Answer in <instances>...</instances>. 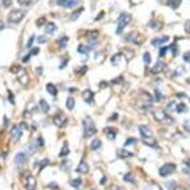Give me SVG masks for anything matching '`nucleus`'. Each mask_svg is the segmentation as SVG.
Wrapping results in <instances>:
<instances>
[{
	"instance_id": "1",
	"label": "nucleus",
	"mask_w": 190,
	"mask_h": 190,
	"mask_svg": "<svg viewBox=\"0 0 190 190\" xmlns=\"http://www.w3.org/2000/svg\"><path fill=\"white\" fill-rule=\"evenodd\" d=\"M153 101H154V98L148 92H140V95L138 96V100H136V108L141 113H146L153 108Z\"/></svg>"
},
{
	"instance_id": "2",
	"label": "nucleus",
	"mask_w": 190,
	"mask_h": 190,
	"mask_svg": "<svg viewBox=\"0 0 190 190\" xmlns=\"http://www.w3.org/2000/svg\"><path fill=\"white\" fill-rule=\"evenodd\" d=\"M83 129H84V138L88 139V138H92L93 135H95L96 133V126H95L94 121L90 116H85L83 119Z\"/></svg>"
},
{
	"instance_id": "3",
	"label": "nucleus",
	"mask_w": 190,
	"mask_h": 190,
	"mask_svg": "<svg viewBox=\"0 0 190 190\" xmlns=\"http://www.w3.org/2000/svg\"><path fill=\"white\" fill-rule=\"evenodd\" d=\"M153 115H154V119H155L156 121L161 123V124L172 125V124L174 123V119H173L170 115H168L164 110H155V111L153 113Z\"/></svg>"
},
{
	"instance_id": "4",
	"label": "nucleus",
	"mask_w": 190,
	"mask_h": 190,
	"mask_svg": "<svg viewBox=\"0 0 190 190\" xmlns=\"http://www.w3.org/2000/svg\"><path fill=\"white\" fill-rule=\"evenodd\" d=\"M25 16V11L21 9H13L8 15V21L10 24H19Z\"/></svg>"
},
{
	"instance_id": "5",
	"label": "nucleus",
	"mask_w": 190,
	"mask_h": 190,
	"mask_svg": "<svg viewBox=\"0 0 190 190\" xmlns=\"http://www.w3.org/2000/svg\"><path fill=\"white\" fill-rule=\"evenodd\" d=\"M131 21V15L128 14V13H123L119 15L118 18V26H116V33L120 34L123 31V29Z\"/></svg>"
},
{
	"instance_id": "6",
	"label": "nucleus",
	"mask_w": 190,
	"mask_h": 190,
	"mask_svg": "<svg viewBox=\"0 0 190 190\" xmlns=\"http://www.w3.org/2000/svg\"><path fill=\"white\" fill-rule=\"evenodd\" d=\"M11 71H13V73H15V75H16L18 80H19L23 85H26V84L29 83V75H28V73H26L23 68H20V66H15V68H11Z\"/></svg>"
},
{
	"instance_id": "7",
	"label": "nucleus",
	"mask_w": 190,
	"mask_h": 190,
	"mask_svg": "<svg viewBox=\"0 0 190 190\" xmlns=\"http://www.w3.org/2000/svg\"><path fill=\"white\" fill-rule=\"evenodd\" d=\"M175 170H177V165L174 163H166V164H164L163 166L159 168V175L165 178V177L172 175Z\"/></svg>"
},
{
	"instance_id": "8",
	"label": "nucleus",
	"mask_w": 190,
	"mask_h": 190,
	"mask_svg": "<svg viewBox=\"0 0 190 190\" xmlns=\"http://www.w3.org/2000/svg\"><path fill=\"white\" fill-rule=\"evenodd\" d=\"M125 40L129 41V43H133L135 45H141L143 41H144V38L139 33H131V34H128L125 36Z\"/></svg>"
},
{
	"instance_id": "9",
	"label": "nucleus",
	"mask_w": 190,
	"mask_h": 190,
	"mask_svg": "<svg viewBox=\"0 0 190 190\" xmlns=\"http://www.w3.org/2000/svg\"><path fill=\"white\" fill-rule=\"evenodd\" d=\"M53 121H54V124H55L56 126L63 128V126H65V125H66V123H68V118H66L65 115H63V114H60V113H59V114L54 115Z\"/></svg>"
},
{
	"instance_id": "10",
	"label": "nucleus",
	"mask_w": 190,
	"mask_h": 190,
	"mask_svg": "<svg viewBox=\"0 0 190 190\" xmlns=\"http://www.w3.org/2000/svg\"><path fill=\"white\" fill-rule=\"evenodd\" d=\"M10 135H11V139H13V140L18 141V140L21 138V135H23V128H21V125H14V126L11 128Z\"/></svg>"
},
{
	"instance_id": "11",
	"label": "nucleus",
	"mask_w": 190,
	"mask_h": 190,
	"mask_svg": "<svg viewBox=\"0 0 190 190\" xmlns=\"http://www.w3.org/2000/svg\"><path fill=\"white\" fill-rule=\"evenodd\" d=\"M79 3H80V0H58V1H56V4H58L59 6L68 8V9L77 8Z\"/></svg>"
},
{
	"instance_id": "12",
	"label": "nucleus",
	"mask_w": 190,
	"mask_h": 190,
	"mask_svg": "<svg viewBox=\"0 0 190 190\" xmlns=\"http://www.w3.org/2000/svg\"><path fill=\"white\" fill-rule=\"evenodd\" d=\"M25 188H26V190L36 189V179L33 175H30V174L25 178Z\"/></svg>"
},
{
	"instance_id": "13",
	"label": "nucleus",
	"mask_w": 190,
	"mask_h": 190,
	"mask_svg": "<svg viewBox=\"0 0 190 190\" xmlns=\"http://www.w3.org/2000/svg\"><path fill=\"white\" fill-rule=\"evenodd\" d=\"M166 68V64L164 61H158L153 68H151V74H160L165 70Z\"/></svg>"
},
{
	"instance_id": "14",
	"label": "nucleus",
	"mask_w": 190,
	"mask_h": 190,
	"mask_svg": "<svg viewBox=\"0 0 190 190\" xmlns=\"http://www.w3.org/2000/svg\"><path fill=\"white\" fill-rule=\"evenodd\" d=\"M143 143L150 148H155V149H159V144L158 141L154 139V136H148V138H141Z\"/></svg>"
},
{
	"instance_id": "15",
	"label": "nucleus",
	"mask_w": 190,
	"mask_h": 190,
	"mask_svg": "<svg viewBox=\"0 0 190 190\" xmlns=\"http://www.w3.org/2000/svg\"><path fill=\"white\" fill-rule=\"evenodd\" d=\"M83 99H84L85 103L93 105V104H94V94H93V92H92L90 89L84 90V92H83Z\"/></svg>"
},
{
	"instance_id": "16",
	"label": "nucleus",
	"mask_w": 190,
	"mask_h": 190,
	"mask_svg": "<svg viewBox=\"0 0 190 190\" xmlns=\"http://www.w3.org/2000/svg\"><path fill=\"white\" fill-rule=\"evenodd\" d=\"M26 161H28V155L25 153H18L15 155V163L18 164V166H21Z\"/></svg>"
},
{
	"instance_id": "17",
	"label": "nucleus",
	"mask_w": 190,
	"mask_h": 190,
	"mask_svg": "<svg viewBox=\"0 0 190 190\" xmlns=\"http://www.w3.org/2000/svg\"><path fill=\"white\" fill-rule=\"evenodd\" d=\"M139 131H140V135L141 138H148V136H153V131L149 126L146 125H140L139 126Z\"/></svg>"
},
{
	"instance_id": "18",
	"label": "nucleus",
	"mask_w": 190,
	"mask_h": 190,
	"mask_svg": "<svg viewBox=\"0 0 190 190\" xmlns=\"http://www.w3.org/2000/svg\"><path fill=\"white\" fill-rule=\"evenodd\" d=\"M104 134L106 135V138L109 140H114L116 138V130L111 126H108V128H104Z\"/></svg>"
},
{
	"instance_id": "19",
	"label": "nucleus",
	"mask_w": 190,
	"mask_h": 190,
	"mask_svg": "<svg viewBox=\"0 0 190 190\" xmlns=\"http://www.w3.org/2000/svg\"><path fill=\"white\" fill-rule=\"evenodd\" d=\"M166 41H169V36H161V38H155L151 40V45L155 48V46H160V45H164Z\"/></svg>"
},
{
	"instance_id": "20",
	"label": "nucleus",
	"mask_w": 190,
	"mask_h": 190,
	"mask_svg": "<svg viewBox=\"0 0 190 190\" xmlns=\"http://www.w3.org/2000/svg\"><path fill=\"white\" fill-rule=\"evenodd\" d=\"M78 172L82 173V174H87V173L89 172V165H88V163H87L85 160H82V161L79 163V165H78Z\"/></svg>"
},
{
	"instance_id": "21",
	"label": "nucleus",
	"mask_w": 190,
	"mask_h": 190,
	"mask_svg": "<svg viewBox=\"0 0 190 190\" xmlns=\"http://www.w3.org/2000/svg\"><path fill=\"white\" fill-rule=\"evenodd\" d=\"M46 92L51 95V96H56V94H58V89H56V87H55L54 84H51V83L46 84Z\"/></svg>"
},
{
	"instance_id": "22",
	"label": "nucleus",
	"mask_w": 190,
	"mask_h": 190,
	"mask_svg": "<svg viewBox=\"0 0 190 190\" xmlns=\"http://www.w3.org/2000/svg\"><path fill=\"white\" fill-rule=\"evenodd\" d=\"M118 155H119V158L125 159V158H131V156H133V153H130V151H128V150H125V149H119V150H118Z\"/></svg>"
},
{
	"instance_id": "23",
	"label": "nucleus",
	"mask_w": 190,
	"mask_h": 190,
	"mask_svg": "<svg viewBox=\"0 0 190 190\" xmlns=\"http://www.w3.org/2000/svg\"><path fill=\"white\" fill-rule=\"evenodd\" d=\"M90 46L89 45H84V44H80L79 46H78V51L80 53V54H83V55H87L89 51H90Z\"/></svg>"
},
{
	"instance_id": "24",
	"label": "nucleus",
	"mask_w": 190,
	"mask_h": 190,
	"mask_svg": "<svg viewBox=\"0 0 190 190\" xmlns=\"http://www.w3.org/2000/svg\"><path fill=\"white\" fill-rule=\"evenodd\" d=\"M55 30H56V25L54 23H48L45 25V33L46 34H53Z\"/></svg>"
},
{
	"instance_id": "25",
	"label": "nucleus",
	"mask_w": 190,
	"mask_h": 190,
	"mask_svg": "<svg viewBox=\"0 0 190 190\" xmlns=\"http://www.w3.org/2000/svg\"><path fill=\"white\" fill-rule=\"evenodd\" d=\"M39 106H40L41 111H44V113H48V111L50 110V106H49L48 101H46V100H44V99H41V100H40V103H39Z\"/></svg>"
},
{
	"instance_id": "26",
	"label": "nucleus",
	"mask_w": 190,
	"mask_h": 190,
	"mask_svg": "<svg viewBox=\"0 0 190 190\" xmlns=\"http://www.w3.org/2000/svg\"><path fill=\"white\" fill-rule=\"evenodd\" d=\"M120 61H121V54H115L111 56V64L114 66H118L120 64Z\"/></svg>"
},
{
	"instance_id": "27",
	"label": "nucleus",
	"mask_w": 190,
	"mask_h": 190,
	"mask_svg": "<svg viewBox=\"0 0 190 190\" xmlns=\"http://www.w3.org/2000/svg\"><path fill=\"white\" fill-rule=\"evenodd\" d=\"M68 40H69V38H68V36H61V38L58 40V45H59V48H60V49H64V48L66 46V44H68Z\"/></svg>"
},
{
	"instance_id": "28",
	"label": "nucleus",
	"mask_w": 190,
	"mask_h": 190,
	"mask_svg": "<svg viewBox=\"0 0 190 190\" xmlns=\"http://www.w3.org/2000/svg\"><path fill=\"white\" fill-rule=\"evenodd\" d=\"M74 106H75V99H74L73 96H69V98L66 99V108H68L69 110H73Z\"/></svg>"
},
{
	"instance_id": "29",
	"label": "nucleus",
	"mask_w": 190,
	"mask_h": 190,
	"mask_svg": "<svg viewBox=\"0 0 190 190\" xmlns=\"http://www.w3.org/2000/svg\"><path fill=\"white\" fill-rule=\"evenodd\" d=\"M185 71H187V69H185L184 66H178V68L175 69V71H174L173 77H174V78H177V77H180V75H183Z\"/></svg>"
},
{
	"instance_id": "30",
	"label": "nucleus",
	"mask_w": 190,
	"mask_h": 190,
	"mask_svg": "<svg viewBox=\"0 0 190 190\" xmlns=\"http://www.w3.org/2000/svg\"><path fill=\"white\" fill-rule=\"evenodd\" d=\"M166 5H169V6L173 8V9H178L179 5H180V0H168V1H166Z\"/></svg>"
},
{
	"instance_id": "31",
	"label": "nucleus",
	"mask_w": 190,
	"mask_h": 190,
	"mask_svg": "<svg viewBox=\"0 0 190 190\" xmlns=\"http://www.w3.org/2000/svg\"><path fill=\"white\" fill-rule=\"evenodd\" d=\"M188 110V106L184 104V103H180V104H177V110L178 113H185Z\"/></svg>"
},
{
	"instance_id": "32",
	"label": "nucleus",
	"mask_w": 190,
	"mask_h": 190,
	"mask_svg": "<svg viewBox=\"0 0 190 190\" xmlns=\"http://www.w3.org/2000/svg\"><path fill=\"white\" fill-rule=\"evenodd\" d=\"M100 148H101V141H100V139L93 140V143H92V149H93V150H99Z\"/></svg>"
},
{
	"instance_id": "33",
	"label": "nucleus",
	"mask_w": 190,
	"mask_h": 190,
	"mask_svg": "<svg viewBox=\"0 0 190 190\" xmlns=\"http://www.w3.org/2000/svg\"><path fill=\"white\" fill-rule=\"evenodd\" d=\"M123 179H124V182H128V183H135V179H134V175H133V174H130V173H128V174H125V175L123 177Z\"/></svg>"
},
{
	"instance_id": "34",
	"label": "nucleus",
	"mask_w": 190,
	"mask_h": 190,
	"mask_svg": "<svg viewBox=\"0 0 190 190\" xmlns=\"http://www.w3.org/2000/svg\"><path fill=\"white\" fill-rule=\"evenodd\" d=\"M68 154H69V146H68V144H64V146H63V149H61V151H60L59 156L64 158V156H66Z\"/></svg>"
},
{
	"instance_id": "35",
	"label": "nucleus",
	"mask_w": 190,
	"mask_h": 190,
	"mask_svg": "<svg viewBox=\"0 0 190 190\" xmlns=\"http://www.w3.org/2000/svg\"><path fill=\"white\" fill-rule=\"evenodd\" d=\"M82 13H83V8H79V9H78L75 13H73V14H71V16H70V20H77Z\"/></svg>"
},
{
	"instance_id": "36",
	"label": "nucleus",
	"mask_w": 190,
	"mask_h": 190,
	"mask_svg": "<svg viewBox=\"0 0 190 190\" xmlns=\"http://www.w3.org/2000/svg\"><path fill=\"white\" fill-rule=\"evenodd\" d=\"M83 184V182H82V179H74L73 182H71V187L73 188H75V189H78V188H80V185Z\"/></svg>"
},
{
	"instance_id": "37",
	"label": "nucleus",
	"mask_w": 190,
	"mask_h": 190,
	"mask_svg": "<svg viewBox=\"0 0 190 190\" xmlns=\"http://www.w3.org/2000/svg\"><path fill=\"white\" fill-rule=\"evenodd\" d=\"M166 110H169V111H175V110H177V103H175V101H170V103L166 105Z\"/></svg>"
},
{
	"instance_id": "38",
	"label": "nucleus",
	"mask_w": 190,
	"mask_h": 190,
	"mask_svg": "<svg viewBox=\"0 0 190 190\" xmlns=\"http://www.w3.org/2000/svg\"><path fill=\"white\" fill-rule=\"evenodd\" d=\"M124 54H128L126 55V60H130L134 56V51L130 50V49H124Z\"/></svg>"
},
{
	"instance_id": "39",
	"label": "nucleus",
	"mask_w": 190,
	"mask_h": 190,
	"mask_svg": "<svg viewBox=\"0 0 190 190\" xmlns=\"http://www.w3.org/2000/svg\"><path fill=\"white\" fill-rule=\"evenodd\" d=\"M143 60H144V63L145 64H150V61H151V58H150V54L146 51V53H144V55H143Z\"/></svg>"
},
{
	"instance_id": "40",
	"label": "nucleus",
	"mask_w": 190,
	"mask_h": 190,
	"mask_svg": "<svg viewBox=\"0 0 190 190\" xmlns=\"http://www.w3.org/2000/svg\"><path fill=\"white\" fill-rule=\"evenodd\" d=\"M48 164H49V159H43L40 163H38L36 165H39V169L41 170L44 166H48Z\"/></svg>"
},
{
	"instance_id": "41",
	"label": "nucleus",
	"mask_w": 190,
	"mask_h": 190,
	"mask_svg": "<svg viewBox=\"0 0 190 190\" xmlns=\"http://www.w3.org/2000/svg\"><path fill=\"white\" fill-rule=\"evenodd\" d=\"M45 23H46V19H45V16H41V18H39L38 20H36V25L40 28V26H43V25H45Z\"/></svg>"
},
{
	"instance_id": "42",
	"label": "nucleus",
	"mask_w": 190,
	"mask_h": 190,
	"mask_svg": "<svg viewBox=\"0 0 190 190\" xmlns=\"http://www.w3.org/2000/svg\"><path fill=\"white\" fill-rule=\"evenodd\" d=\"M166 51H168V46H163V48H160V51H159V56H160V58L165 56V55H166Z\"/></svg>"
},
{
	"instance_id": "43",
	"label": "nucleus",
	"mask_w": 190,
	"mask_h": 190,
	"mask_svg": "<svg viewBox=\"0 0 190 190\" xmlns=\"http://www.w3.org/2000/svg\"><path fill=\"white\" fill-rule=\"evenodd\" d=\"M133 144H136V139H134V138H129L126 141H125V146H129V145H133Z\"/></svg>"
},
{
	"instance_id": "44",
	"label": "nucleus",
	"mask_w": 190,
	"mask_h": 190,
	"mask_svg": "<svg viewBox=\"0 0 190 190\" xmlns=\"http://www.w3.org/2000/svg\"><path fill=\"white\" fill-rule=\"evenodd\" d=\"M154 95H155V96H154V99H155L156 101H159V100H161V99L164 98V96H163V94H161V93L159 92V90H155Z\"/></svg>"
},
{
	"instance_id": "45",
	"label": "nucleus",
	"mask_w": 190,
	"mask_h": 190,
	"mask_svg": "<svg viewBox=\"0 0 190 190\" xmlns=\"http://www.w3.org/2000/svg\"><path fill=\"white\" fill-rule=\"evenodd\" d=\"M172 50H173V56L175 58V56L178 55V51H179L178 45H177V44H173V45H172Z\"/></svg>"
},
{
	"instance_id": "46",
	"label": "nucleus",
	"mask_w": 190,
	"mask_h": 190,
	"mask_svg": "<svg viewBox=\"0 0 190 190\" xmlns=\"http://www.w3.org/2000/svg\"><path fill=\"white\" fill-rule=\"evenodd\" d=\"M69 164H70L69 161H64V163L61 164V169H63V170L69 172V169H70V165H69Z\"/></svg>"
},
{
	"instance_id": "47",
	"label": "nucleus",
	"mask_w": 190,
	"mask_h": 190,
	"mask_svg": "<svg viewBox=\"0 0 190 190\" xmlns=\"http://www.w3.org/2000/svg\"><path fill=\"white\" fill-rule=\"evenodd\" d=\"M31 1H33V0H18V3H19L21 6H26V5H29Z\"/></svg>"
},
{
	"instance_id": "48",
	"label": "nucleus",
	"mask_w": 190,
	"mask_h": 190,
	"mask_svg": "<svg viewBox=\"0 0 190 190\" xmlns=\"http://www.w3.org/2000/svg\"><path fill=\"white\" fill-rule=\"evenodd\" d=\"M183 59H184V61H187V63H190V50H189V51H187V53L184 54Z\"/></svg>"
},
{
	"instance_id": "49",
	"label": "nucleus",
	"mask_w": 190,
	"mask_h": 190,
	"mask_svg": "<svg viewBox=\"0 0 190 190\" xmlns=\"http://www.w3.org/2000/svg\"><path fill=\"white\" fill-rule=\"evenodd\" d=\"M11 1H13V0H3V5H4V8H9V6L11 5Z\"/></svg>"
},
{
	"instance_id": "50",
	"label": "nucleus",
	"mask_w": 190,
	"mask_h": 190,
	"mask_svg": "<svg viewBox=\"0 0 190 190\" xmlns=\"http://www.w3.org/2000/svg\"><path fill=\"white\" fill-rule=\"evenodd\" d=\"M184 129H185L187 131H189V133H190V121H189V120L184 121Z\"/></svg>"
},
{
	"instance_id": "51",
	"label": "nucleus",
	"mask_w": 190,
	"mask_h": 190,
	"mask_svg": "<svg viewBox=\"0 0 190 190\" xmlns=\"http://www.w3.org/2000/svg\"><path fill=\"white\" fill-rule=\"evenodd\" d=\"M36 41H38L39 44H41V43H46V38H44V36H39V38H36Z\"/></svg>"
},
{
	"instance_id": "52",
	"label": "nucleus",
	"mask_w": 190,
	"mask_h": 190,
	"mask_svg": "<svg viewBox=\"0 0 190 190\" xmlns=\"http://www.w3.org/2000/svg\"><path fill=\"white\" fill-rule=\"evenodd\" d=\"M34 36H31L30 39H29V41H28V44H26V48H31V45H33V41H34Z\"/></svg>"
},
{
	"instance_id": "53",
	"label": "nucleus",
	"mask_w": 190,
	"mask_h": 190,
	"mask_svg": "<svg viewBox=\"0 0 190 190\" xmlns=\"http://www.w3.org/2000/svg\"><path fill=\"white\" fill-rule=\"evenodd\" d=\"M185 31H187V33L190 35V20L185 23Z\"/></svg>"
},
{
	"instance_id": "54",
	"label": "nucleus",
	"mask_w": 190,
	"mask_h": 190,
	"mask_svg": "<svg viewBox=\"0 0 190 190\" xmlns=\"http://www.w3.org/2000/svg\"><path fill=\"white\" fill-rule=\"evenodd\" d=\"M66 63H68V60H65V61H61V64H60V69H64V66H66Z\"/></svg>"
},
{
	"instance_id": "55",
	"label": "nucleus",
	"mask_w": 190,
	"mask_h": 190,
	"mask_svg": "<svg viewBox=\"0 0 190 190\" xmlns=\"http://www.w3.org/2000/svg\"><path fill=\"white\" fill-rule=\"evenodd\" d=\"M106 87H108V83H106V82H105V83H104V82L100 83V88H106Z\"/></svg>"
},
{
	"instance_id": "56",
	"label": "nucleus",
	"mask_w": 190,
	"mask_h": 190,
	"mask_svg": "<svg viewBox=\"0 0 190 190\" xmlns=\"http://www.w3.org/2000/svg\"><path fill=\"white\" fill-rule=\"evenodd\" d=\"M177 96H178V98H184V96H187V95L183 94V93H179V94H177Z\"/></svg>"
},
{
	"instance_id": "57",
	"label": "nucleus",
	"mask_w": 190,
	"mask_h": 190,
	"mask_svg": "<svg viewBox=\"0 0 190 190\" xmlns=\"http://www.w3.org/2000/svg\"><path fill=\"white\" fill-rule=\"evenodd\" d=\"M4 26H5V25H4V23L0 20V30H3V29H4Z\"/></svg>"
},
{
	"instance_id": "58",
	"label": "nucleus",
	"mask_w": 190,
	"mask_h": 190,
	"mask_svg": "<svg viewBox=\"0 0 190 190\" xmlns=\"http://www.w3.org/2000/svg\"><path fill=\"white\" fill-rule=\"evenodd\" d=\"M158 1H159V3H161V4H164V5H165V4H166V1H168V0H158Z\"/></svg>"
},
{
	"instance_id": "59",
	"label": "nucleus",
	"mask_w": 190,
	"mask_h": 190,
	"mask_svg": "<svg viewBox=\"0 0 190 190\" xmlns=\"http://www.w3.org/2000/svg\"><path fill=\"white\" fill-rule=\"evenodd\" d=\"M104 183H106V178H103V179H101V184H104Z\"/></svg>"
},
{
	"instance_id": "60",
	"label": "nucleus",
	"mask_w": 190,
	"mask_h": 190,
	"mask_svg": "<svg viewBox=\"0 0 190 190\" xmlns=\"http://www.w3.org/2000/svg\"><path fill=\"white\" fill-rule=\"evenodd\" d=\"M185 164H187V166H188V168H190V160H187V163H185Z\"/></svg>"
},
{
	"instance_id": "61",
	"label": "nucleus",
	"mask_w": 190,
	"mask_h": 190,
	"mask_svg": "<svg viewBox=\"0 0 190 190\" xmlns=\"http://www.w3.org/2000/svg\"><path fill=\"white\" fill-rule=\"evenodd\" d=\"M36 71H38V74H41V68H39Z\"/></svg>"
}]
</instances>
